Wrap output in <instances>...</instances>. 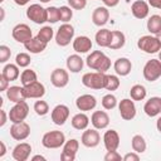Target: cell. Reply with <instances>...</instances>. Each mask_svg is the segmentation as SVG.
I'll return each mask as SVG.
<instances>
[{"instance_id": "cell-43", "label": "cell", "mask_w": 161, "mask_h": 161, "mask_svg": "<svg viewBox=\"0 0 161 161\" xmlns=\"http://www.w3.org/2000/svg\"><path fill=\"white\" fill-rule=\"evenodd\" d=\"M47 11H48V21L54 24L57 21L60 20V16H59V8H55V6H49L47 8Z\"/></svg>"}, {"instance_id": "cell-59", "label": "cell", "mask_w": 161, "mask_h": 161, "mask_svg": "<svg viewBox=\"0 0 161 161\" xmlns=\"http://www.w3.org/2000/svg\"><path fill=\"white\" fill-rule=\"evenodd\" d=\"M158 59L161 60V49H160V52H158Z\"/></svg>"}, {"instance_id": "cell-39", "label": "cell", "mask_w": 161, "mask_h": 161, "mask_svg": "<svg viewBox=\"0 0 161 161\" xmlns=\"http://www.w3.org/2000/svg\"><path fill=\"white\" fill-rule=\"evenodd\" d=\"M119 84H121V82H119V79H118V77L117 75H113V74H107V83H106V89L107 91H116V89H118V87H119Z\"/></svg>"}, {"instance_id": "cell-11", "label": "cell", "mask_w": 161, "mask_h": 161, "mask_svg": "<svg viewBox=\"0 0 161 161\" xmlns=\"http://www.w3.org/2000/svg\"><path fill=\"white\" fill-rule=\"evenodd\" d=\"M79 148V141L75 138H70L65 141L63 145V151L60 153V160L62 161H74L77 152Z\"/></svg>"}, {"instance_id": "cell-52", "label": "cell", "mask_w": 161, "mask_h": 161, "mask_svg": "<svg viewBox=\"0 0 161 161\" xmlns=\"http://www.w3.org/2000/svg\"><path fill=\"white\" fill-rule=\"evenodd\" d=\"M0 157H4V155L6 153V146H5V143L3 142V141H0Z\"/></svg>"}, {"instance_id": "cell-5", "label": "cell", "mask_w": 161, "mask_h": 161, "mask_svg": "<svg viewBox=\"0 0 161 161\" xmlns=\"http://www.w3.org/2000/svg\"><path fill=\"white\" fill-rule=\"evenodd\" d=\"M73 36H74L73 25H70L68 23H64L58 28V30L55 33V43L59 47H67L73 40Z\"/></svg>"}, {"instance_id": "cell-45", "label": "cell", "mask_w": 161, "mask_h": 161, "mask_svg": "<svg viewBox=\"0 0 161 161\" xmlns=\"http://www.w3.org/2000/svg\"><path fill=\"white\" fill-rule=\"evenodd\" d=\"M68 4L74 10H83L87 6V0H68Z\"/></svg>"}, {"instance_id": "cell-23", "label": "cell", "mask_w": 161, "mask_h": 161, "mask_svg": "<svg viewBox=\"0 0 161 161\" xmlns=\"http://www.w3.org/2000/svg\"><path fill=\"white\" fill-rule=\"evenodd\" d=\"M143 111L148 117H156L161 113V97H151L146 101Z\"/></svg>"}, {"instance_id": "cell-42", "label": "cell", "mask_w": 161, "mask_h": 161, "mask_svg": "<svg viewBox=\"0 0 161 161\" xmlns=\"http://www.w3.org/2000/svg\"><path fill=\"white\" fill-rule=\"evenodd\" d=\"M30 62H31V59H30V55L28 53H19L15 57V63L20 68H26L30 64Z\"/></svg>"}, {"instance_id": "cell-49", "label": "cell", "mask_w": 161, "mask_h": 161, "mask_svg": "<svg viewBox=\"0 0 161 161\" xmlns=\"http://www.w3.org/2000/svg\"><path fill=\"white\" fill-rule=\"evenodd\" d=\"M0 114H1V119H0V127H3V126L6 123L9 114H6V112H5L4 109H0Z\"/></svg>"}, {"instance_id": "cell-58", "label": "cell", "mask_w": 161, "mask_h": 161, "mask_svg": "<svg viewBox=\"0 0 161 161\" xmlns=\"http://www.w3.org/2000/svg\"><path fill=\"white\" fill-rule=\"evenodd\" d=\"M39 1H40V3H49L50 0H39Z\"/></svg>"}, {"instance_id": "cell-20", "label": "cell", "mask_w": 161, "mask_h": 161, "mask_svg": "<svg viewBox=\"0 0 161 161\" xmlns=\"http://www.w3.org/2000/svg\"><path fill=\"white\" fill-rule=\"evenodd\" d=\"M103 143L107 151H114L119 146V135L116 130H108L103 135Z\"/></svg>"}, {"instance_id": "cell-40", "label": "cell", "mask_w": 161, "mask_h": 161, "mask_svg": "<svg viewBox=\"0 0 161 161\" xmlns=\"http://www.w3.org/2000/svg\"><path fill=\"white\" fill-rule=\"evenodd\" d=\"M34 111L38 116H45L48 112H49V104L45 102V101H36L34 103Z\"/></svg>"}, {"instance_id": "cell-4", "label": "cell", "mask_w": 161, "mask_h": 161, "mask_svg": "<svg viewBox=\"0 0 161 161\" xmlns=\"http://www.w3.org/2000/svg\"><path fill=\"white\" fill-rule=\"evenodd\" d=\"M137 48L147 54H153L160 52L161 44L155 35H143L137 40Z\"/></svg>"}, {"instance_id": "cell-28", "label": "cell", "mask_w": 161, "mask_h": 161, "mask_svg": "<svg viewBox=\"0 0 161 161\" xmlns=\"http://www.w3.org/2000/svg\"><path fill=\"white\" fill-rule=\"evenodd\" d=\"M65 64H67L68 70H70L72 73H79V72L83 69L84 62H83V59L80 58V55H78V54H72V55H69V57L67 58Z\"/></svg>"}, {"instance_id": "cell-15", "label": "cell", "mask_w": 161, "mask_h": 161, "mask_svg": "<svg viewBox=\"0 0 161 161\" xmlns=\"http://www.w3.org/2000/svg\"><path fill=\"white\" fill-rule=\"evenodd\" d=\"M50 82L57 88H64L69 82V74L63 68H55L50 74Z\"/></svg>"}, {"instance_id": "cell-13", "label": "cell", "mask_w": 161, "mask_h": 161, "mask_svg": "<svg viewBox=\"0 0 161 161\" xmlns=\"http://www.w3.org/2000/svg\"><path fill=\"white\" fill-rule=\"evenodd\" d=\"M80 142H82L83 146L89 147V148H93V147L98 146L99 142H101V136H99V132L97 131V128H91V130L86 128L82 133Z\"/></svg>"}, {"instance_id": "cell-25", "label": "cell", "mask_w": 161, "mask_h": 161, "mask_svg": "<svg viewBox=\"0 0 161 161\" xmlns=\"http://www.w3.org/2000/svg\"><path fill=\"white\" fill-rule=\"evenodd\" d=\"M6 97L10 102H14V103H18V102H21V101H25L26 99V96L24 93V87L21 86H11L9 87L6 91Z\"/></svg>"}, {"instance_id": "cell-16", "label": "cell", "mask_w": 161, "mask_h": 161, "mask_svg": "<svg viewBox=\"0 0 161 161\" xmlns=\"http://www.w3.org/2000/svg\"><path fill=\"white\" fill-rule=\"evenodd\" d=\"M24 93H25L26 98L40 99L45 94V87L39 80H35L34 83H30L28 86H24Z\"/></svg>"}, {"instance_id": "cell-47", "label": "cell", "mask_w": 161, "mask_h": 161, "mask_svg": "<svg viewBox=\"0 0 161 161\" xmlns=\"http://www.w3.org/2000/svg\"><path fill=\"white\" fill-rule=\"evenodd\" d=\"M140 160V155L137 152H128L123 156V161H138Z\"/></svg>"}, {"instance_id": "cell-2", "label": "cell", "mask_w": 161, "mask_h": 161, "mask_svg": "<svg viewBox=\"0 0 161 161\" xmlns=\"http://www.w3.org/2000/svg\"><path fill=\"white\" fill-rule=\"evenodd\" d=\"M82 83L84 87L91 89H102L107 83V74L102 72H89L83 74Z\"/></svg>"}, {"instance_id": "cell-35", "label": "cell", "mask_w": 161, "mask_h": 161, "mask_svg": "<svg viewBox=\"0 0 161 161\" xmlns=\"http://www.w3.org/2000/svg\"><path fill=\"white\" fill-rule=\"evenodd\" d=\"M147 30L151 34H157L161 30V16L160 15H151L147 20Z\"/></svg>"}, {"instance_id": "cell-30", "label": "cell", "mask_w": 161, "mask_h": 161, "mask_svg": "<svg viewBox=\"0 0 161 161\" xmlns=\"http://www.w3.org/2000/svg\"><path fill=\"white\" fill-rule=\"evenodd\" d=\"M126 43V36L122 31L119 30H112V35H111V43L108 45L109 49L112 50H117V49H121L123 48Z\"/></svg>"}, {"instance_id": "cell-32", "label": "cell", "mask_w": 161, "mask_h": 161, "mask_svg": "<svg viewBox=\"0 0 161 161\" xmlns=\"http://www.w3.org/2000/svg\"><path fill=\"white\" fill-rule=\"evenodd\" d=\"M1 74H3L6 79H9L10 82L16 80V79L19 78V75H20L19 65H18V64H11V63H9V64H6V65L3 68Z\"/></svg>"}, {"instance_id": "cell-18", "label": "cell", "mask_w": 161, "mask_h": 161, "mask_svg": "<svg viewBox=\"0 0 161 161\" xmlns=\"http://www.w3.org/2000/svg\"><path fill=\"white\" fill-rule=\"evenodd\" d=\"M30 153H31V146H30V143H28V142H20V143H18L14 147V150L11 152V156H13V158L15 161H26L29 158Z\"/></svg>"}, {"instance_id": "cell-29", "label": "cell", "mask_w": 161, "mask_h": 161, "mask_svg": "<svg viewBox=\"0 0 161 161\" xmlns=\"http://www.w3.org/2000/svg\"><path fill=\"white\" fill-rule=\"evenodd\" d=\"M70 123H72V127H73V128H75V130H78V131H83V130H86V128L88 127V125H89V117H88L86 113L80 112V113H77V114H74V116L72 117Z\"/></svg>"}, {"instance_id": "cell-34", "label": "cell", "mask_w": 161, "mask_h": 161, "mask_svg": "<svg viewBox=\"0 0 161 161\" xmlns=\"http://www.w3.org/2000/svg\"><path fill=\"white\" fill-rule=\"evenodd\" d=\"M146 94H147V91L142 84H135L130 89V96L133 101H143L146 98Z\"/></svg>"}, {"instance_id": "cell-54", "label": "cell", "mask_w": 161, "mask_h": 161, "mask_svg": "<svg viewBox=\"0 0 161 161\" xmlns=\"http://www.w3.org/2000/svg\"><path fill=\"white\" fill-rule=\"evenodd\" d=\"M38 160H42V161H45L47 158H45L44 156H42V155H35V156H33V157H31V161H38Z\"/></svg>"}, {"instance_id": "cell-51", "label": "cell", "mask_w": 161, "mask_h": 161, "mask_svg": "<svg viewBox=\"0 0 161 161\" xmlns=\"http://www.w3.org/2000/svg\"><path fill=\"white\" fill-rule=\"evenodd\" d=\"M148 5L155 9H161V0H148Z\"/></svg>"}, {"instance_id": "cell-22", "label": "cell", "mask_w": 161, "mask_h": 161, "mask_svg": "<svg viewBox=\"0 0 161 161\" xmlns=\"http://www.w3.org/2000/svg\"><path fill=\"white\" fill-rule=\"evenodd\" d=\"M131 13L136 19H145L150 13V5L143 0H136L131 5Z\"/></svg>"}, {"instance_id": "cell-12", "label": "cell", "mask_w": 161, "mask_h": 161, "mask_svg": "<svg viewBox=\"0 0 161 161\" xmlns=\"http://www.w3.org/2000/svg\"><path fill=\"white\" fill-rule=\"evenodd\" d=\"M30 135V126L26 122H19V123H13L10 127V136L15 141H24L29 137Z\"/></svg>"}, {"instance_id": "cell-41", "label": "cell", "mask_w": 161, "mask_h": 161, "mask_svg": "<svg viewBox=\"0 0 161 161\" xmlns=\"http://www.w3.org/2000/svg\"><path fill=\"white\" fill-rule=\"evenodd\" d=\"M59 16H60V21L63 23H68L72 18H73V10L70 6H60L59 8Z\"/></svg>"}, {"instance_id": "cell-55", "label": "cell", "mask_w": 161, "mask_h": 161, "mask_svg": "<svg viewBox=\"0 0 161 161\" xmlns=\"http://www.w3.org/2000/svg\"><path fill=\"white\" fill-rule=\"evenodd\" d=\"M156 128H157V131L161 133V116L157 118V121H156Z\"/></svg>"}, {"instance_id": "cell-17", "label": "cell", "mask_w": 161, "mask_h": 161, "mask_svg": "<svg viewBox=\"0 0 161 161\" xmlns=\"http://www.w3.org/2000/svg\"><path fill=\"white\" fill-rule=\"evenodd\" d=\"M75 106L79 111L82 112H87V111H92L96 108L97 106V99L92 94H82L75 99Z\"/></svg>"}, {"instance_id": "cell-26", "label": "cell", "mask_w": 161, "mask_h": 161, "mask_svg": "<svg viewBox=\"0 0 161 161\" xmlns=\"http://www.w3.org/2000/svg\"><path fill=\"white\" fill-rule=\"evenodd\" d=\"M73 49L77 53H88L92 49V40L86 35H79L73 40Z\"/></svg>"}, {"instance_id": "cell-37", "label": "cell", "mask_w": 161, "mask_h": 161, "mask_svg": "<svg viewBox=\"0 0 161 161\" xmlns=\"http://www.w3.org/2000/svg\"><path fill=\"white\" fill-rule=\"evenodd\" d=\"M36 36H38L40 40H43V42H45V43L48 44V43L52 40V38L54 36V31H53L52 26H43V28L38 31Z\"/></svg>"}, {"instance_id": "cell-21", "label": "cell", "mask_w": 161, "mask_h": 161, "mask_svg": "<svg viewBox=\"0 0 161 161\" xmlns=\"http://www.w3.org/2000/svg\"><path fill=\"white\" fill-rule=\"evenodd\" d=\"M109 20V10L107 6H98L92 13V21L97 26H103Z\"/></svg>"}, {"instance_id": "cell-57", "label": "cell", "mask_w": 161, "mask_h": 161, "mask_svg": "<svg viewBox=\"0 0 161 161\" xmlns=\"http://www.w3.org/2000/svg\"><path fill=\"white\" fill-rule=\"evenodd\" d=\"M155 36H156V38L158 39V42H160V44H161V30H160V31H158V33H157V34H156Z\"/></svg>"}, {"instance_id": "cell-6", "label": "cell", "mask_w": 161, "mask_h": 161, "mask_svg": "<svg viewBox=\"0 0 161 161\" xmlns=\"http://www.w3.org/2000/svg\"><path fill=\"white\" fill-rule=\"evenodd\" d=\"M143 78L147 82H155L161 77V60L160 59H150L146 62L143 70Z\"/></svg>"}, {"instance_id": "cell-1", "label": "cell", "mask_w": 161, "mask_h": 161, "mask_svg": "<svg viewBox=\"0 0 161 161\" xmlns=\"http://www.w3.org/2000/svg\"><path fill=\"white\" fill-rule=\"evenodd\" d=\"M86 63L88 68L102 73H106L111 68V59L101 50H94L91 54H88Z\"/></svg>"}, {"instance_id": "cell-14", "label": "cell", "mask_w": 161, "mask_h": 161, "mask_svg": "<svg viewBox=\"0 0 161 161\" xmlns=\"http://www.w3.org/2000/svg\"><path fill=\"white\" fill-rule=\"evenodd\" d=\"M50 117L53 123H55L57 126H63L69 117V108L65 104H57L52 109Z\"/></svg>"}, {"instance_id": "cell-8", "label": "cell", "mask_w": 161, "mask_h": 161, "mask_svg": "<svg viewBox=\"0 0 161 161\" xmlns=\"http://www.w3.org/2000/svg\"><path fill=\"white\" fill-rule=\"evenodd\" d=\"M26 16L35 24H44L48 21V11L40 4H31L26 9Z\"/></svg>"}, {"instance_id": "cell-7", "label": "cell", "mask_w": 161, "mask_h": 161, "mask_svg": "<svg viewBox=\"0 0 161 161\" xmlns=\"http://www.w3.org/2000/svg\"><path fill=\"white\" fill-rule=\"evenodd\" d=\"M9 119L13 122V123H19V122H24L25 118L28 117L29 114V106L25 101H21V102H18L15 103L10 111H9Z\"/></svg>"}, {"instance_id": "cell-46", "label": "cell", "mask_w": 161, "mask_h": 161, "mask_svg": "<svg viewBox=\"0 0 161 161\" xmlns=\"http://www.w3.org/2000/svg\"><path fill=\"white\" fill-rule=\"evenodd\" d=\"M121 160H123V157L117 152V150L107 151V153L104 155V161H121Z\"/></svg>"}, {"instance_id": "cell-3", "label": "cell", "mask_w": 161, "mask_h": 161, "mask_svg": "<svg viewBox=\"0 0 161 161\" xmlns=\"http://www.w3.org/2000/svg\"><path fill=\"white\" fill-rule=\"evenodd\" d=\"M65 143V136L62 131H49L43 135L42 145L45 148H59Z\"/></svg>"}, {"instance_id": "cell-19", "label": "cell", "mask_w": 161, "mask_h": 161, "mask_svg": "<svg viewBox=\"0 0 161 161\" xmlns=\"http://www.w3.org/2000/svg\"><path fill=\"white\" fill-rule=\"evenodd\" d=\"M91 123L97 130H104L109 125V116L104 111H94L91 116Z\"/></svg>"}, {"instance_id": "cell-48", "label": "cell", "mask_w": 161, "mask_h": 161, "mask_svg": "<svg viewBox=\"0 0 161 161\" xmlns=\"http://www.w3.org/2000/svg\"><path fill=\"white\" fill-rule=\"evenodd\" d=\"M9 79H6L3 74L0 75V92H4V91H6L8 88H9Z\"/></svg>"}, {"instance_id": "cell-38", "label": "cell", "mask_w": 161, "mask_h": 161, "mask_svg": "<svg viewBox=\"0 0 161 161\" xmlns=\"http://www.w3.org/2000/svg\"><path fill=\"white\" fill-rule=\"evenodd\" d=\"M101 103H102V107H103L104 109L109 111V109H113V108L117 106V98H116V96H113L112 93H108V94L103 96Z\"/></svg>"}, {"instance_id": "cell-9", "label": "cell", "mask_w": 161, "mask_h": 161, "mask_svg": "<svg viewBox=\"0 0 161 161\" xmlns=\"http://www.w3.org/2000/svg\"><path fill=\"white\" fill-rule=\"evenodd\" d=\"M11 35H13L14 40H16L18 43H21V44H25L26 42H29L33 38V33H31L30 26L28 24H24V23L16 24L13 28Z\"/></svg>"}, {"instance_id": "cell-36", "label": "cell", "mask_w": 161, "mask_h": 161, "mask_svg": "<svg viewBox=\"0 0 161 161\" xmlns=\"http://www.w3.org/2000/svg\"><path fill=\"white\" fill-rule=\"evenodd\" d=\"M35 80H38V77H36V73L33 70V69H24L20 74V82L24 86H28L30 83H34Z\"/></svg>"}, {"instance_id": "cell-50", "label": "cell", "mask_w": 161, "mask_h": 161, "mask_svg": "<svg viewBox=\"0 0 161 161\" xmlns=\"http://www.w3.org/2000/svg\"><path fill=\"white\" fill-rule=\"evenodd\" d=\"M103 4L107 6V8H114L116 5H118L119 0H102Z\"/></svg>"}, {"instance_id": "cell-53", "label": "cell", "mask_w": 161, "mask_h": 161, "mask_svg": "<svg viewBox=\"0 0 161 161\" xmlns=\"http://www.w3.org/2000/svg\"><path fill=\"white\" fill-rule=\"evenodd\" d=\"M14 1H15L16 5H19V6H24V5H26L30 0H14Z\"/></svg>"}, {"instance_id": "cell-56", "label": "cell", "mask_w": 161, "mask_h": 161, "mask_svg": "<svg viewBox=\"0 0 161 161\" xmlns=\"http://www.w3.org/2000/svg\"><path fill=\"white\" fill-rule=\"evenodd\" d=\"M0 13H1V18H0V20H4V16H5V10L1 8V9H0Z\"/></svg>"}, {"instance_id": "cell-33", "label": "cell", "mask_w": 161, "mask_h": 161, "mask_svg": "<svg viewBox=\"0 0 161 161\" xmlns=\"http://www.w3.org/2000/svg\"><path fill=\"white\" fill-rule=\"evenodd\" d=\"M131 146H132V150L137 153H143L147 148V143L143 138V136L141 135H135L131 140Z\"/></svg>"}, {"instance_id": "cell-24", "label": "cell", "mask_w": 161, "mask_h": 161, "mask_svg": "<svg viewBox=\"0 0 161 161\" xmlns=\"http://www.w3.org/2000/svg\"><path fill=\"white\" fill-rule=\"evenodd\" d=\"M113 68H114V72L121 75V77H126L131 73L132 70V63L128 58L126 57H121L118 59L114 60V64H113Z\"/></svg>"}, {"instance_id": "cell-10", "label": "cell", "mask_w": 161, "mask_h": 161, "mask_svg": "<svg viewBox=\"0 0 161 161\" xmlns=\"http://www.w3.org/2000/svg\"><path fill=\"white\" fill-rule=\"evenodd\" d=\"M118 111L121 114V118H123L125 121H131L136 117V106L133 99L131 98H123L119 103H118Z\"/></svg>"}, {"instance_id": "cell-31", "label": "cell", "mask_w": 161, "mask_h": 161, "mask_svg": "<svg viewBox=\"0 0 161 161\" xmlns=\"http://www.w3.org/2000/svg\"><path fill=\"white\" fill-rule=\"evenodd\" d=\"M111 35H112V31L108 30V29H101L96 33V36H94V40L96 43L102 47V48H108L109 43H111Z\"/></svg>"}, {"instance_id": "cell-27", "label": "cell", "mask_w": 161, "mask_h": 161, "mask_svg": "<svg viewBox=\"0 0 161 161\" xmlns=\"http://www.w3.org/2000/svg\"><path fill=\"white\" fill-rule=\"evenodd\" d=\"M24 47H25V49L28 52H30L33 54H39V53H42V52L45 50L47 43L43 42V40H40L38 36H35V38H31L29 42H26L24 44Z\"/></svg>"}, {"instance_id": "cell-44", "label": "cell", "mask_w": 161, "mask_h": 161, "mask_svg": "<svg viewBox=\"0 0 161 161\" xmlns=\"http://www.w3.org/2000/svg\"><path fill=\"white\" fill-rule=\"evenodd\" d=\"M11 50L8 45H0V63H6L10 59Z\"/></svg>"}, {"instance_id": "cell-60", "label": "cell", "mask_w": 161, "mask_h": 161, "mask_svg": "<svg viewBox=\"0 0 161 161\" xmlns=\"http://www.w3.org/2000/svg\"><path fill=\"white\" fill-rule=\"evenodd\" d=\"M0 1H4V0H0Z\"/></svg>"}]
</instances>
